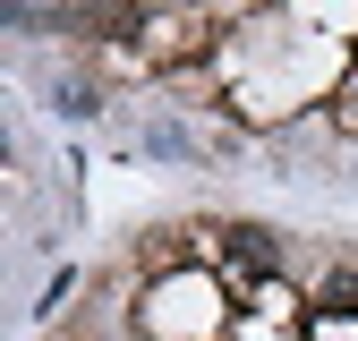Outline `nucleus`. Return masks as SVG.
Here are the masks:
<instances>
[{
    "instance_id": "1",
    "label": "nucleus",
    "mask_w": 358,
    "mask_h": 341,
    "mask_svg": "<svg viewBox=\"0 0 358 341\" xmlns=\"http://www.w3.org/2000/svg\"><path fill=\"white\" fill-rule=\"evenodd\" d=\"M222 247H231V265H248V273H273V265H282V239L264 231V222H231Z\"/></svg>"
},
{
    "instance_id": "2",
    "label": "nucleus",
    "mask_w": 358,
    "mask_h": 341,
    "mask_svg": "<svg viewBox=\"0 0 358 341\" xmlns=\"http://www.w3.org/2000/svg\"><path fill=\"white\" fill-rule=\"evenodd\" d=\"M316 307H324V316H358V273H333Z\"/></svg>"
},
{
    "instance_id": "3",
    "label": "nucleus",
    "mask_w": 358,
    "mask_h": 341,
    "mask_svg": "<svg viewBox=\"0 0 358 341\" xmlns=\"http://www.w3.org/2000/svg\"><path fill=\"white\" fill-rule=\"evenodd\" d=\"M52 103H60L69 119H94V111H103V103H94V85H60V94H52Z\"/></svg>"
}]
</instances>
